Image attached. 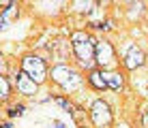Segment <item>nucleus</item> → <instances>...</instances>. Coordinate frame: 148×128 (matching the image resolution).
<instances>
[{"label": "nucleus", "mask_w": 148, "mask_h": 128, "mask_svg": "<svg viewBox=\"0 0 148 128\" xmlns=\"http://www.w3.org/2000/svg\"><path fill=\"white\" fill-rule=\"evenodd\" d=\"M52 79L56 81V83H60L62 88H67V90H73V88H77V85L82 83L79 75L75 73V70H71L69 66H62V64L52 68Z\"/></svg>", "instance_id": "obj_3"}, {"label": "nucleus", "mask_w": 148, "mask_h": 128, "mask_svg": "<svg viewBox=\"0 0 148 128\" xmlns=\"http://www.w3.org/2000/svg\"><path fill=\"white\" fill-rule=\"evenodd\" d=\"M142 122H144V126H148V105L144 107V111H142Z\"/></svg>", "instance_id": "obj_14"}, {"label": "nucleus", "mask_w": 148, "mask_h": 128, "mask_svg": "<svg viewBox=\"0 0 148 128\" xmlns=\"http://www.w3.org/2000/svg\"><path fill=\"white\" fill-rule=\"evenodd\" d=\"M103 73H105V83H108V88L114 90V92H118L122 88V75L114 73V70H103Z\"/></svg>", "instance_id": "obj_8"}, {"label": "nucleus", "mask_w": 148, "mask_h": 128, "mask_svg": "<svg viewBox=\"0 0 148 128\" xmlns=\"http://www.w3.org/2000/svg\"><path fill=\"white\" fill-rule=\"evenodd\" d=\"M90 120H92L95 126H99V128H105V126L112 124V109H110V105L103 98L92 102V107H90Z\"/></svg>", "instance_id": "obj_4"}, {"label": "nucleus", "mask_w": 148, "mask_h": 128, "mask_svg": "<svg viewBox=\"0 0 148 128\" xmlns=\"http://www.w3.org/2000/svg\"><path fill=\"white\" fill-rule=\"evenodd\" d=\"M56 102H58V105L62 107V109L67 111V113H73V105H71V102H69L67 98H62V96H56Z\"/></svg>", "instance_id": "obj_11"}, {"label": "nucleus", "mask_w": 148, "mask_h": 128, "mask_svg": "<svg viewBox=\"0 0 148 128\" xmlns=\"http://www.w3.org/2000/svg\"><path fill=\"white\" fill-rule=\"evenodd\" d=\"M17 15H19L17 4L11 2V4H9V7L2 11V19H0V22H2V28H7V22H9V19H13V17H17Z\"/></svg>", "instance_id": "obj_10"}, {"label": "nucleus", "mask_w": 148, "mask_h": 128, "mask_svg": "<svg viewBox=\"0 0 148 128\" xmlns=\"http://www.w3.org/2000/svg\"><path fill=\"white\" fill-rule=\"evenodd\" d=\"M2 128H11V124H4V126H2Z\"/></svg>", "instance_id": "obj_16"}, {"label": "nucleus", "mask_w": 148, "mask_h": 128, "mask_svg": "<svg viewBox=\"0 0 148 128\" xmlns=\"http://www.w3.org/2000/svg\"><path fill=\"white\" fill-rule=\"evenodd\" d=\"M144 60H146V56L137 45H131V47L127 49V54H125V66L129 70H135V68H140V66H144Z\"/></svg>", "instance_id": "obj_6"}, {"label": "nucleus", "mask_w": 148, "mask_h": 128, "mask_svg": "<svg viewBox=\"0 0 148 128\" xmlns=\"http://www.w3.org/2000/svg\"><path fill=\"white\" fill-rule=\"evenodd\" d=\"M22 73H26L34 83H41V81L47 79V64L43 58L28 54L22 58Z\"/></svg>", "instance_id": "obj_2"}, {"label": "nucleus", "mask_w": 148, "mask_h": 128, "mask_svg": "<svg viewBox=\"0 0 148 128\" xmlns=\"http://www.w3.org/2000/svg\"><path fill=\"white\" fill-rule=\"evenodd\" d=\"M71 45H73V54L82 66L90 68L97 62V41L88 32H73L71 34Z\"/></svg>", "instance_id": "obj_1"}, {"label": "nucleus", "mask_w": 148, "mask_h": 128, "mask_svg": "<svg viewBox=\"0 0 148 128\" xmlns=\"http://www.w3.org/2000/svg\"><path fill=\"white\" fill-rule=\"evenodd\" d=\"M97 64L101 66V70H105L108 66L114 64V47L108 41H99L97 43Z\"/></svg>", "instance_id": "obj_5"}, {"label": "nucleus", "mask_w": 148, "mask_h": 128, "mask_svg": "<svg viewBox=\"0 0 148 128\" xmlns=\"http://www.w3.org/2000/svg\"><path fill=\"white\" fill-rule=\"evenodd\" d=\"M0 85H2V98H7L9 92H11V88H9V79H7V77H0Z\"/></svg>", "instance_id": "obj_12"}, {"label": "nucleus", "mask_w": 148, "mask_h": 128, "mask_svg": "<svg viewBox=\"0 0 148 128\" xmlns=\"http://www.w3.org/2000/svg\"><path fill=\"white\" fill-rule=\"evenodd\" d=\"M15 85H17L19 94H24V96H34V94H37V85H39V83H34V81L30 79L26 73H17V75H15Z\"/></svg>", "instance_id": "obj_7"}, {"label": "nucleus", "mask_w": 148, "mask_h": 128, "mask_svg": "<svg viewBox=\"0 0 148 128\" xmlns=\"http://www.w3.org/2000/svg\"><path fill=\"white\" fill-rule=\"evenodd\" d=\"M52 128H67V126H64L62 122H54V124H52Z\"/></svg>", "instance_id": "obj_15"}, {"label": "nucleus", "mask_w": 148, "mask_h": 128, "mask_svg": "<svg viewBox=\"0 0 148 128\" xmlns=\"http://www.w3.org/2000/svg\"><path fill=\"white\" fill-rule=\"evenodd\" d=\"M88 81H90V85H92V88H97V90H105V88H108V83H105V73H103V70H90Z\"/></svg>", "instance_id": "obj_9"}, {"label": "nucleus", "mask_w": 148, "mask_h": 128, "mask_svg": "<svg viewBox=\"0 0 148 128\" xmlns=\"http://www.w3.org/2000/svg\"><path fill=\"white\" fill-rule=\"evenodd\" d=\"M22 113H24V105H15V107H11V109H9V115H11V117L22 115Z\"/></svg>", "instance_id": "obj_13"}]
</instances>
